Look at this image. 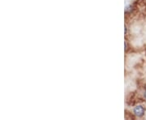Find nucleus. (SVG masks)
<instances>
[{"instance_id": "obj_1", "label": "nucleus", "mask_w": 146, "mask_h": 120, "mask_svg": "<svg viewBox=\"0 0 146 120\" xmlns=\"http://www.w3.org/2000/svg\"><path fill=\"white\" fill-rule=\"evenodd\" d=\"M133 112H134V115L137 116V117H142L143 115H145V109L142 105H137L134 108Z\"/></svg>"}, {"instance_id": "obj_2", "label": "nucleus", "mask_w": 146, "mask_h": 120, "mask_svg": "<svg viewBox=\"0 0 146 120\" xmlns=\"http://www.w3.org/2000/svg\"><path fill=\"white\" fill-rule=\"evenodd\" d=\"M144 97H145V99L146 100V90L145 92V93H144Z\"/></svg>"}]
</instances>
